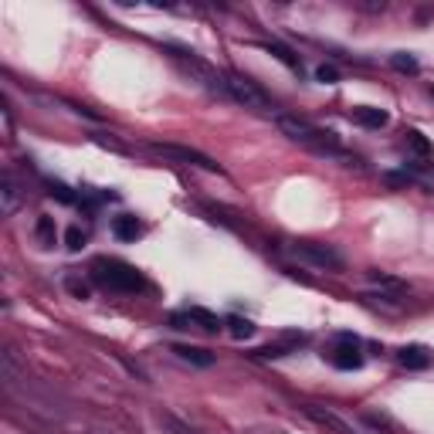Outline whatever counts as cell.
Wrapping results in <instances>:
<instances>
[{"mask_svg":"<svg viewBox=\"0 0 434 434\" xmlns=\"http://www.w3.org/2000/svg\"><path fill=\"white\" fill-rule=\"evenodd\" d=\"M279 130H282L292 143H299V146H305V150L319 153V156H326V160H336V163H343V167H356V163H360L353 153H346L340 143H336L332 132L319 130V126L305 122V119H299V115H279Z\"/></svg>","mask_w":434,"mask_h":434,"instance_id":"cell-1","label":"cell"},{"mask_svg":"<svg viewBox=\"0 0 434 434\" xmlns=\"http://www.w3.org/2000/svg\"><path fill=\"white\" fill-rule=\"evenodd\" d=\"M88 272H92V282H99L108 292H119V295H132V292H143L146 288V279L139 275V268H132L130 261L95 258Z\"/></svg>","mask_w":434,"mask_h":434,"instance_id":"cell-2","label":"cell"},{"mask_svg":"<svg viewBox=\"0 0 434 434\" xmlns=\"http://www.w3.org/2000/svg\"><path fill=\"white\" fill-rule=\"evenodd\" d=\"M170 51H174L176 65L190 75V82H197L200 88H207V92L217 95V99H231V95H227V88H224V71H217L214 65L200 62L194 51H187V48H170Z\"/></svg>","mask_w":434,"mask_h":434,"instance_id":"cell-3","label":"cell"},{"mask_svg":"<svg viewBox=\"0 0 434 434\" xmlns=\"http://www.w3.org/2000/svg\"><path fill=\"white\" fill-rule=\"evenodd\" d=\"M224 88H227L231 102H238V106L255 108V112H275L272 99H268L251 78H244V75H238V71H224Z\"/></svg>","mask_w":434,"mask_h":434,"instance_id":"cell-4","label":"cell"},{"mask_svg":"<svg viewBox=\"0 0 434 434\" xmlns=\"http://www.w3.org/2000/svg\"><path fill=\"white\" fill-rule=\"evenodd\" d=\"M292 255L299 261H309V265H316V268H326V272H343V255L336 251V248H329V244H316V241H295L292 244Z\"/></svg>","mask_w":434,"mask_h":434,"instance_id":"cell-5","label":"cell"},{"mask_svg":"<svg viewBox=\"0 0 434 434\" xmlns=\"http://www.w3.org/2000/svg\"><path fill=\"white\" fill-rule=\"evenodd\" d=\"M150 153L163 156V160H174V163H183V167H197V170H207V174H217V167L211 156H204L200 150H190V146H176V143H150L146 146Z\"/></svg>","mask_w":434,"mask_h":434,"instance_id":"cell-6","label":"cell"},{"mask_svg":"<svg viewBox=\"0 0 434 434\" xmlns=\"http://www.w3.org/2000/svg\"><path fill=\"white\" fill-rule=\"evenodd\" d=\"M353 122H360L363 130H384L391 122V115L377 106H356L353 108Z\"/></svg>","mask_w":434,"mask_h":434,"instance_id":"cell-7","label":"cell"},{"mask_svg":"<svg viewBox=\"0 0 434 434\" xmlns=\"http://www.w3.org/2000/svg\"><path fill=\"white\" fill-rule=\"evenodd\" d=\"M112 234H115L119 241H136L139 234H143V220H139V217H132V214L112 217Z\"/></svg>","mask_w":434,"mask_h":434,"instance_id":"cell-8","label":"cell"},{"mask_svg":"<svg viewBox=\"0 0 434 434\" xmlns=\"http://www.w3.org/2000/svg\"><path fill=\"white\" fill-rule=\"evenodd\" d=\"M332 367L340 370H360L363 367V356H360V343H343L332 356Z\"/></svg>","mask_w":434,"mask_h":434,"instance_id":"cell-9","label":"cell"},{"mask_svg":"<svg viewBox=\"0 0 434 434\" xmlns=\"http://www.w3.org/2000/svg\"><path fill=\"white\" fill-rule=\"evenodd\" d=\"M0 197H4L0 211L10 217L14 211H18V204H21V190H18V183H14V176L10 174H4V180H0Z\"/></svg>","mask_w":434,"mask_h":434,"instance_id":"cell-10","label":"cell"},{"mask_svg":"<svg viewBox=\"0 0 434 434\" xmlns=\"http://www.w3.org/2000/svg\"><path fill=\"white\" fill-rule=\"evenodd\" d=\"M187 316H190V323L197 326V329H204V332H220L224 329V323L217 319L211 309H200V305H190L187 309Z\"/></svg>","mask_w":434,"mask_h":434,"instance_id":"cell-11","label":"cell"},{"mask_svg":"<svg viewBox=\"0 0 434 434\" xmlns=\"http://www.w3.org/2000/svg\"><path fill=\"white\" fill-rule=\"evenodd\" d=\"M174 353L183 360V363H194V367H214V353H207V349H200V346H183V343H176Z\"/></svg>","mask_w":434,"mask_h":434,"instance_id":"cell-12","label":"cell"},{"mask_svg":"<svg viewBox=\"0 0 434 434\" xmlns=\"http://www.w3.org/2000/svg\"><path fill=\"white\" fill-rule=\"evenodd\" d=\"M265 51H272V55H275V58H279L285 68H292L295 75H302V58H299L292 48H285L282 41H268V44H265Z\"/></svg>","mask_w":434,"mask_h":434,"instance_id":"cell-13","label":"cell"},{"mask_svg":"<svg viewBox=\"0 0 434 434\" xmlns=\"http://www.w3.org/2000/svg\"><path fill=\"white\" fill-rule=\"evenodd\" d=\"M400 363L407 370H428L431 367V353L424 346H404L400 349Z\"/></svg>","mask_w":434,"mask_h":434,"instance_id":"cell-14","label":"cell"},{"mask_svg":"<svg viewBox=\"0 0 434 434\" xmlns=\"http://www.w3.org/2000/svg\"><path fill=\"white\" fill-rule=\"evenodd\" d=\"M302 411L309 414L312 421H319V424H326V428H332V431H340V434H353V431H349V428H346V424H343V421L336 417V414H329V411H319L316 404H302Z\"/></svg>","mask_w":434,"mask_h":434,"instance_id":"cell-15","label":"cell"},{"mask_svg":"<svg viewBox=\"0 0 434 434\" xmlns=\"http://www.w3.org/2000/svg\"><path fill=\"white\" fill-rule=\"evenodd\" d=\"M224 326H227V332H231L234 340H251V336H255V323L244 319V316H227Z\"/></svg>","mask_w":434,"mask_h":434,"instance_id":"cell-16","label":"cell"},{"mask_svg":"<svg viewBox=\"0 0 434 434\" xmlns=\"http://www.w3.org/2000/svg\"><path fill=\"white\" fill-rule=\"evenodd\" d=\"M34 234H38V241H41V244H55V238H58L55 217H48V214L38 217V224H34Z\"/></svg>","mask_w":434,"mask_h":434,"instance_id":"cell-17","label":"cell"},{"mask_svg":"<svg viewBox=\"0 0 434 434\" xmlns=\"http://www.w3.org/2000/svg\"><path fill=\"white\" fill-rule=\"evenodd\" d=\"M391 65L397 68V71H417V58L414 55H407V51H397V55H391Z\"/></svg>","mask_w":434,"mask_h":434,"instance_id":"cell-18","label":"cell"},{"mask_svg":"<svg viewBox=\"0 0 434 434\" xmlns=\"http://www.w3.org/2000/svg\"><path fill=\"white\" fill-rule=\"evenodd\" d=\"M65 244L71 248V251H82V248H85V231H82L78 224H71V227L65 231Z\"/></svg>","mask_w":434,"mask_h":434,"instance_id":"cell-19","label":"cell"},{"mask_svg":"<svg viewBox=\"0 0 434 434\" xmlns=\"http://www.w3.org/2000/svg\"><path fill=\"white\" fill-rule=\"evenodd\" d=\"M316 82H323V85H336V82H340V68L336 65H319L316 68Z\"/></svg>","mask_w":434,"mask_h":434,"instance_id":"cell-20","label":"cell"},{"mask_svg":"<svg viewBox=\"0 0 434 434\" xmlns=\"http://www.w3.org/2000/svg\"><path fill=\"white\" fill-rule=\"evenodd\" d=\"M407 143H411L414 150L417 153H424V156H431V143H428V139H424V136H421V132L417 130H411L407 132Z\"/></svg>","mask_w":434,"mask_h":434,"instance_id":"cell-21","label":"cell"},{"mask_svg":"<svg viewBox=\"0 0 434 434\" xmlns=\"http://www.w3.org/2000/svg\"><path fill=\"white\" fill-rule=\"evenodd\" d=\"M48 187H51V190H48V194H51V197H58V200H62V204H75V194H71V190H68L65 183H48Z\"/></svg>","mask_w":434,"mask_h":434,"instance_id":"cell-22","label":"cell"},{"mask_svg":"<svg viewBox=\"0 0 434 434\" xmlns=\"http://www.w3.org/2000/svg\"><path fill=\"white\" fill-rule=\"evenodd\" d=\"M370 279H373V282H377V285H387V288H397V292L404 288V282H400V279H393V275H384V272H370Z\"/></svg>","mask_w":434,"mask_h":434,"instance_id":"cell-23","label":"cell"},{"mask_svg":"<svg viewBox=\"0 0 434 434\" xmlns=\"http://www.w3.org/2000/svg\"><path fill=\"white\" fill-rule=\"evenodd\" d=\"M68 292H71V295H78V299H88V295H92V292H88V285L85 282H75V279L68 282Z\"/></svg>","mask_w":434,"mask_h":434,"instance_id":"cell-24","label":"cell"}]
</instances>
